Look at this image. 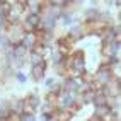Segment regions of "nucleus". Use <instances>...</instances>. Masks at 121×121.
<instances>
[{
	"instance_id": "1",
	"label": "nucleus",
	"mask_w": 121,
	"mask_h": 121,
	"mask_svg": "<svg viewBox=\"0 0 121 121\" xmlns=\"http://www.w3.org/2000/svg\"><path fill=\"white\" fill-rule=\"evenodd\" d=\"M92 82L95 84V85H99L101 89H104L111 80H112V73H111V68H108V67H104V65H101L97 70L94 72V75H92Z\"/></svg>"
},
{
	"instance_id": "15",
	"label": "nucleus",
	"mask_w": 121,
	"mask_h": 121,
	"mask_svg": "<svg viewBox=\"0 0 121 121\" xmlns=\"http://www.w3.org/2000/svg\"><path fill=\"white\" fill-rule=\"evenodd\" d=\"M15 78H17V82H21V84H24L27 80V75L26 73H22V72H15V75H14Z\"/></svg>"
},
{
	"instance_id": "4",
	"label": "nucleus",
	"mask_w": 121,
	"mask_h": 121,
	"mask_svg": "<svg viewBox=\"0 0 121 121\" xmlns=\"http://www.w3.org/2000/svg\"><path fill=\"white\" fill-rule=\"evenodd\" d=\"M43 10H44V2H41V0H26V14L41 15Z\"/></svg>"
},
{
	"instance_id": "11",
	"label": "nucleus",
	"mask_w": 121,
	"mask_h": 121,
	"mask_svg": "<svg viewBox=\"0 0 121 121\" xmlns=\"http://www.w3.org/2000/svg\"><path fill=\"white\" fill-rule=\"evenodd\" d=\"M24 21H26L29 26H33L36 31L39 27V24H41V15H36V14H26V17H24Z\"/></svg>"
},
{
	"instance_id": "14",
	"label": "nucleus",
	"mask_w": 121,
	"mask_h": 121,
	"mask_svg": "<svg viewBox=\"0 0 121 121\" xmlns=\"http://www.w3.org/2000/svg\"><path fill=\"white\" fill-rule=\"evenodd\" d=\"M55 84H56V78H55V77H44V87L48 89V92L53 91Z\"/></svg>"
},
{
	"instance_id": "5",
	"label": "nucleus",
	"mask_w": 121,
	"mask_h": 121,
	"mask_svg": "<svg viewBox=\"0 0 121 121\" xmlns=\"http://www.w3.org/2000/svg\"><path fill=\"white\" fill-rule=\"evenodd\" d=\"M21 44L26 48L27 51H31L33 48L38 44V39H36V33H24V36H22V41H21Z\"/></svg>"
},
{
	"instance_id": "13",
	"label": "nucleus",
	"mask_w": 121,
	"mask_h": 121,
	"mask_svg": "<svg viewBox=\"0 0 121 121\" xmlns=\"http://www.w3.org/2000/svg\"><path fill=\"white\" fill-rule=\"evenodd\" d=\"M43 61H44L43 56H39V55H36V53H33V51H29V63H31V67L39 65V63H43Z\"/></svg>"
},
{
	"instance_id": "9",
	"label": "nucleus",
	"mask_w": 121,
	"mask_h": 121,
	"mask_svg": "<svg viewBox=\"0 0 121 121\" xmlns=\"http://www.w3.org/2000/svg\"><path fill=\"white\" fill-rule=\"evenodd\" d=\"M41 109V114H56L58 112V108H56V102H44L39 106Z\"/></svg>"
},
{
	"instance_id": "8",
	"label": "nucleus",
	"mask_w": 121,
	"mask_h": 121,
	"mask_svg": "<svg viewBox=\"0 0 121 121\" xmlns=\"http://www.w3.org/2000/svg\"><path fill=\"white\" fill-rule=\"evenodd\" d=\"M10 53H12L17 60H26V56H27V53H29V51H27L22 44H15V46H12V48H10Z\"/></svg>"
},
{
	"instance_id": "10",
	"label": "nucleus",
	"mask_w": 121,
	"mask_h": 121,
	"mask_svg": "<svg viewBox=\"0 0 121 121\" xmlns=\"http://www.w3.org/2000/svg\"><path fill=\"white\" fill-rule=\"evenodd\" d=\"M108 95L104 94V91H99V92H95V97H94V101H92V104H94V108H97V106H106L108 104Z\"/></svg>"
},
{
	"instance_id": "2",
	"label": "nucleus",
	"mask_w": 121,
	"mask_h": 121,
	"mask_svg": "<svg viewBox=\"0 0 121 121\" xmlns=\"http://www.w3.org/2000/svg\"><path fill=\"white\" fill-rule=\"evenodd\" d=\"M46 68H48V60H44L43 63H39V65L31 67V73H29L31 80H33V82H41V80H44Z\"/></svg>"
},
{
	"instance_id": "7",
	"label": "nucleus",
	"mask_w": 121,
	"mask_h": 121,
	"mask_svg": "<svg viewBox=\"0 0 121 121\" xmlns=\"http://www.w3.org/2000/svg\"><path fill=\"white\" fill-rule=\"evenodd\" d=\"M99 14H101V10L97 9V7H87V9L84 10V21H87V22L97 21L99 19Z\"/></svg>"
},
{
	"instance_id": "6",
	"label": "nucleus",
	"mask_w": 121,
	"mask_h": 121,
	"mask_svg": "<svg viewBox=\"0 0 121 121\" xmlns=\"http://www.w3.org/2000/svg\"><path fill=\"white\" fill-rule=\"evenodd\" d=\"M24 99H26V101L29 102V106L33 108V109H39V106L43 104V101H41V95H39L38 92H31V94H27Z\"/></svg>"
},
{
	"instance_id": "12",
	"label": "nucleus",
	"mask_w": 121,
	"mask_h": 121,
	"mask_svg": "<svg viewBox=\"0 0 121 121\" xmlns=\"http://www.w3.org/2000/svg\"><path fill=\"white\" fill-rule=\"evenodd\" d=\"M109 112H111V108L108 106V104H106V106H97V108H94V116H97L99 119H104Z\"/></svg>"
},
{
	"instance_id": "3",
	"label": "nucleus",
	"mask_w": 121,
	"mask_h": 121,
	"mask_svg": "<svg viewBox=\"0 0 121 121\" xmlns=\"http://www.w3.org/2000/svg\"><path fill=\"white\" fill-rule=\"evenodd\" d=\"M72 39H73L75 43H78L80 39H84L85 36H87V31H85V27H84V24L82 22H78V24H73V26H70V31L67 33Z\"/></svg>"
}]
</instances>
